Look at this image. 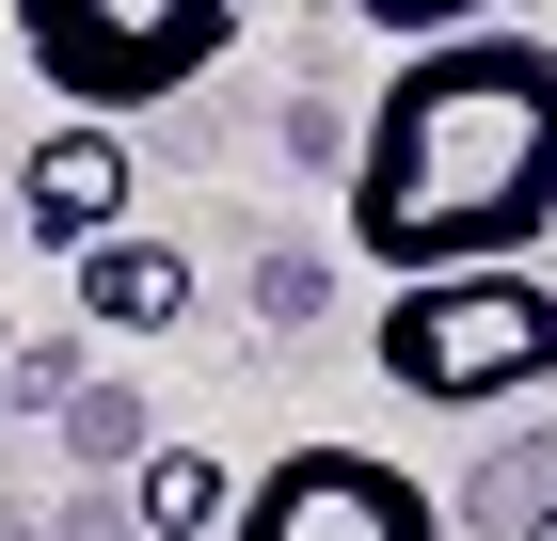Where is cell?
<instances>
[{"mask_svg": "<svg viewBox=\"0 0 557 541\" xmlns=\"http://www.w3.org/2000/svg\"><path fill=\"white\" fill-rule=\"evenodd\" d=\"M367 33H398V48H446V33H494V0H350Z\"/></svg>", "mask_w": 557, "mask_h": 541, "instance_id": "cell-8", "label": "cell"}, {"mask_svg": "<svg viewBox=\"0 0 557 541\" xmlns=\"http://www.w3.org/2000/svg\"><path fill=\"white\" fill-rule=\"evenodd\" d=\"M335 239L383 271V287H430V271H525L557 239V48L542 33H446L398 48L383 96H367V144H350Z\"/></svg>", "mask_w": 557, "mask_h": 541, "instance_id": "cell-1", "label": "cell"}, {"mask_svg": "<svg viewBox=\"0 0 557 541\" xmlns=\"http://www.w3.org/2000/svg\"><path fill=\"white\" fill-rule=\"evenodd\" d=\"M239 16L256 0H16V48H33V81L64 96V112L128 127L144 96H191L239 48Z\"/></svg>", "mask_w": 557, "mask_h": 541, "instance_id": "cell-3", "label": "cell"}, {"mask_svg": "<svg viewBox=\"0 0 557 541\" xmlns=\"http://www.w3.org/2000/svg\"><path fill=\"white\" fill-rule=\"evenodd\" d=\"M367 367H383L414 415L542 398V382H557V271H430V287H383Z\"/></svg>", "mask_w": 557, "mask_h": 541, "instance_id": "cell-2", "label": "cell"}, {"mask_svg": "<svg viewBox=\"0 0 557 541\" xmlns=\"http://www.w3.org/2000/svg\"><path fill=\"white\" fill-rule=\"evenodd\" d=\"M0 382H16V303H0Z\"/></svg>", "mask_w": 557, "mask_h": 541, "instance_id": "cell-9", "label": "cell"}, {"mask_svg": "<svg viewBox=\"0 0 557 541\" xmlns=\"http://www.w3.org/2000/svg\"><path fill=\"white\" fill-rule=\"evenodd\" d=\"M128 208H144V160H128V127H96V112L33 127V160H16V223H33L48 255H96V239H128Z\"/></svg>", "mask_w": 557, "mask_h": 541, "instance_id": "cell-5", "label": "cell"}, {"mask_svg": "<svg viewBox=\"0 0 557 541\" xmlns=\"http://www.w3.org/2000/svg\"><path fill=\"white\" fill-rule=\"evenodd\" d=\"M525 541H557V494H542V526H525Z\"/></svg>", "mask_w": 557, "mask_h": 541, "instance_id": "cell-10", "label": "cell"}, {"mask_svg": "<svg viewBox=\"0 0 557 541\" xmlns=\"http://www.w3.org/2000/svg\"><path fill=\"white\" fill-rule=\"evenodd\" d=\"M128 526H144V541H208V526H239V478H223L208 446H144V478H128Z\"/></svg>", "mask_w": 557, "mask_h": 541, "instance_id": "cell-7", "label": "cell"}, {"mask_svg": "<svg viewBox=\"0 0 557 541\" xmlns=\"http://www.w3.org/2000/svg\"><path fill=\"white\" fill-rule=\"evenodd\" d=\"M64 271H81V319H96V334H175V319H191V255L144 239V223L96 239V255H64Z\"/></svg>", "mask_w": 557, "mask_h": 541, "instance_id": "cell-6", "label": "cell"}, {"mask_svg": "<svg viewBox=\"0 0 557 541\" xmlns=\"http://www.w3.org/2000/svg\"><path fill=\"white\" fill-rule=\"evenodd\" d=\"M223 541H446V494L383 446H287Z\"/></svg>", "mask_w": 557, "mask_h": 541, "instance_id": "cell-4", "label": "cell"}]
</instances>
